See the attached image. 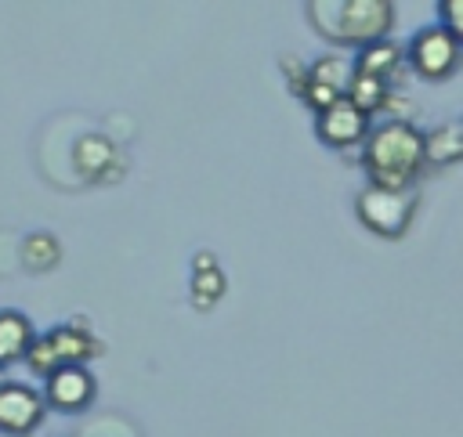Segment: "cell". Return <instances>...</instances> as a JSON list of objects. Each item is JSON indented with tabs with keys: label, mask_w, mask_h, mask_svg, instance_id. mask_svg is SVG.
<instances>
[{
	"label": "cell",
	"mask_w": 463,
	"mask_h": 437,
	"mask_svg": "<svg viewBox=\"0 0 463 437\" xmlns=\"http://www.w3.org/2000/svg\"><path fill=\"white\" fill-rule=\"evenodd\" d=\"M127 430V423H119L116 415H105L101 423H94V426H83V430H76L72 437H119Z\"/></svg>",
	"instance_id": "17"
},
{
	"label": "cell",
	"mask_w": 463,
	"mask_h": 437,
	"mask_svg": "<svg viewBox=\"0 0 463 437\" xmlns=\"http://www.w3.org/2000/svg\"><path fill=\"white\" fill-rule=\"evenodd\" d=\"M402 65H405V47H398L394 40H376V43L358 47V54L351 61V72L365 76V79H380V83L391 87V79L402 72Z\"/></svg>",
	"instance_id": "11"
},
{
	"label": "cell",
	"mask_w": 463,
	"mask_h": 437,
	"mask_svg": "<svg viewBox=\"0 0 463 437\" xmlns=\"http://www.w3.org/2000/svg\"><path fill=\"white\" fill-rule=\"evenodd\" d=\"M438 11H441V22H438V25H441L445 33H452V36H463V18H459L463 0H441Z\"/></svg>",
	"instance_id": "16"
},
{
	"label": "cell",
	"mask_w": 463,
	"mask_h": 437,
	"mask_svg": "<svg viewBox=\"0 0 463 437\" xmlns=\"http://www.w3.org/2000/svg\"><path fill=\"white\" fill-rule=\"evenodd\" d=\"M72 166L83 181L105 184L123 173V155L105 134H80L72 144Z\"/></svg>",
	"instance_id": "10"
},
{
	"label": "cell",
	"mask_w": 463,
	"mask_h": 437,
	"mask_svg": "<svg viewBox=\"0 0 463 437\" xmlns=\"http://www.w3.org/2000/svg\"><path fill=\"white\" fill-rule=\"evenodd\" d=\"M43 397L29 383H0V433L29 437L43 423Z\"/></svg>",
	"instance_id": "9"
},
{
	"label": "cell",
	"mask_w": 463,
	"mask_h": 437,
	"mask_svg": "<svg viewBox=\"0 0 463 437\" xmlns=\"http://www.w3.org/2000/svg\"><path fill=\"white\" fill-rule=\"evenodd\" d=\"M224 289H228V282H224V274L217 267V256L210 249L195 253L192 256V303L206 311L224 296Z\"/></svg>",
	"instance_id": "13"
},
{
	"label": "cell",
	"mask_w": 463,
	"mask_h": 437,
	"mask_svg": "<svg viewBox=\"0 0 463 437\" xmlns=\"http://www.w3.org/2000/svg\"><path fill=\"white\" fill-rule=\"evenodd\" d=\"M423 159L434 166H452L459 159V126L445 123V126L423 134Z\"/></svg>",
	"instance_id": "15"
},
{
	"label": "cell",
	"mask_w": 463,
	"mask_h": 437,
	"mask_svg": "<svg viewBox=\"0 0 463 437\" xmlns=\"http://www.w3.org/2000/svg\"><path fill=\"white\" fill-rule=\"evenodd\" d=\"M101 354V339L83 325V321H69V325H54L47 332H36L25 365L40 376L61 368V365H83L90 358Z\"/></svg>",
	"instance_id": "3"
},
{
	"label": "cell",
	"mask_w": 463,
	"mask_h": 437,
	"mask_svg": "<svg viewBox=\"0 0 463 437\" xmlns=\"http://www.w3.org/2000/svg\"><path fill=\"white\" fill-rule=\"evenodd\" d=\"M405 61L416 76L423 79H449L459 65V36L445 33L438 22L434 25H423L409 47H405Z\"/></svg>",
	"instance_id": "5"
},
{
	"label": "cell",
	"mask_w": 463,
	"mask_h": 437,
	"mask_svg": "<svg viewBox=\"0 0 463 437\" xmlns=\"http://www.w3.org/2000/svg\"><path fill=\"white\" fill-rule=\"evenodd\" d=\"M33 339H36L33 321H29L22 311L4 307V311H0V368H4V365H14V361H25Z\"/></svg>",
	"instance_id": "12"
},
{
	"label": "cell",
	"mask_w": 463,
	"mask_h": 437,
	"mask_svg": "<svg viewBox=\"0 0 463 437\" xmlns=\"http://www.w3.org/2000/svg\"><path fill=\"white\" fill-rule=\"evenodd\" d=\"M43 379H47L43 383V394H40L43 404H51L58 412H69V415L87 412L90 401H94V394H98V383H94V376H90L87 365H61L54 372H47Z\"/></svg>",
	"instance_id": "6"
},
{
	"label": "cell",
	"mask_w": 463,
	"mask_h": 437,
	"mask_svg": "<svg viewBox=\"0 0 463 437\" xmlns=\"http://www.w3.org/2000/svg\"><path fill=\"white\" fill-rule=\"evenodd\" d=\"M420 206L416 188L409 191H387V188H362L354 195V217L380 238H402L412 224V213Z\"/></svg>",
	"instance_id": "4"
},
{
	"label": "cell",
	"mask_w": 463,
	"mask_h": 437,
	"mask_svg": "<svg viewBox=\"0 0 463 437\" xmlns=\"http://www.w3.org/2000/svg\"><path fill=\"white\" fill-rule=\"evenodd\" d=\"M362 166L369 173V188H387V191L416 188V177L427 166L423 130H416L409 119H383L380 126H369L362 141Z\"/></svg>",
	"instance_id": "1"
},
{
	"label": "cell",
	"mask_w": 463,
	"mask_h": 437,
	"mask_svg": "<svg viewBox=\"0 0 463 437\" xmlns=\"http://www.w3.org/2000/svg\"><path fill=\"white\" fill-rule=\"evenodd\" d=\"M282 65H286V79H289V87L300 94V87H304V65H300L297 58H282Z\"/></svg>",
	"instance_id": "18"
},
{
	"label": "cell",
	"mask_w": 463,
	"mask_h": 437,
	"mask_svg": "<svg viewBox=\"0 0 463 437\" xmlns=\"http://www.w3.org/2000/svg\"><path fill=\"white\" fill-rule=\"evenodd\" d=\"M61 260V242L51 235V231H33L22 238V264L36 274L51 271L54 264Z\"/></svg>",
	"instance_id": "14"
},
{
	"label": "cell",
	"mask_w": 463,
	"mask_h": 437,
	"mask_svg": "<svg viewBox=\"0 0 463 437\" xmlns=\"http://www.w3.org/2000/svg\"><path fill=\"white\" fill-rule=\"evenodd\" d=\"M369 126H373L369 116L362 108H354L347 98H340L329 108L315 112V134L329 148H354V144H362Z\"/></svg>",
	"instance_id": "8"
},
{
	"label": "cell",
	"mask_w": 463,
	"mask_h": 437,
	"mask_svg": "<svg viewBox=\"0 0 463 437\" xmlns=\"http://www.w3.org/2000/svg\"><path fill=\"white\" fill-rule=\"evenodd\" d=\"M347 83H351V61L340 58V54H322L318 61H311L304 69L300 98L315 112H322V108H329L333 101H340L347 94Z\"/></svg>",
	"instance_id": "7"
},
{
	"label": "cell",
	"mask_w": 463,
	"mask_h": 437,
	"mask_svg": "<svg viewBox=\"0 0 463 437\" xmlns=\"http://www.w3.org/2000/svg\"><path fill=\"white\" fill-rule=\"evenodd\" d=\"M315 29L333 43H376L387 40L394 25V7L387 0H318L307 4Z\"/></svg>",
	"instance_id": "2"
}]
</instances>
